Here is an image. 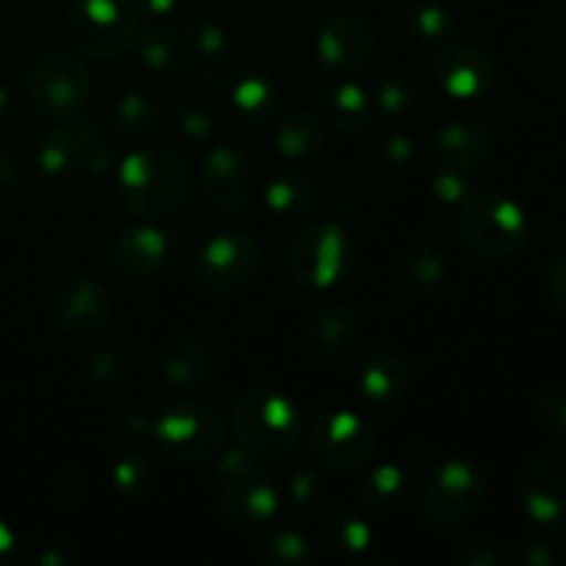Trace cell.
<instances>
[{"instance_id":"e575fe53","label":"cell","mask_w":566,"mask_h":566,"mask_svg":"<svg viewBox=\"0 0 566 566\" xmlns=\"http://www.w3.org/2000/svg\"><path fill=\"white\" fill-rule=\"evenodd\" d=\"M158 484V470L149 459L138 457H125L116 462L114 468V486L122 492L125 497H144L155 490Z\"/></svg>"},{"instance_id":"6da1fadb","label":"cell","mask_w":566,"mask_h":566,"mask_svg":"<svg viewBox=\"0 0 566 566\" xmlns=\"http://www.w3.org/2000/svg\"><path fill=\"white\" fill-rule=\"evenodd\" d=\"M188 166L166 147H144L127 155L119 169V197L142 219H164L188 197Z\"/></svg>"},{"instance_id":"b9f144b4","label":"cell","mask_w":566,"mask_h":566,"mask_svg":"<svg viewBox=\"0 0 566 566\" xmlns=\"http://www.w3.org/2000/svg\"><path fill=\"white\" fill-rule=\"evenodd\" d=\"M451 562L459 566H495L501 562V556H497L492 542L470 539V542H462V545L451 553Z\"/></svg>"},{"instance_id":"d4e9b609","label":"cell","mask_w":566,"mask_h":566,"mask_svg":"<svg viewBox=\"0 0 566 566\" xmlns=\"http://www.w3.org/2000/svg\"><path fill=\"white\" fill-rule=\"evenodd\" d=\"M276 149L291 160L315 158L326 147V125L310 111H291L282 116L274 133Z\"/></svg>"},{"instance_id":"277c9868","label":"cell","mask_w":566,"mask_h":566,"mask_svg":"<svg viewBox=\"0 0 566 566\" xmlns=\"http://www.w3.org/2000/svg\"><path fill=\"white\" fill-rule=\"evenodd\" d=\"M486 475L470 459H448L426 475L418 495L420 517L434 528H457L484 509Z\"/></svg>"},{"instance_id":"8fae6325","label":"cell","mask_w":566,"mask_h":566,"mask_svg":"<svg viewBox=\"0 0 566 566\" xmlns=\"http://www.w3.org/2000/svg\"><path fill=\"white\" fill-rule=\"evenodd\" d=\"M36 164L44 175H99L108 169V147L92 119L59 122L36 144Z\"/></svg>"},{"instance_id":"52a82bcc","label":"cell","mask_w":566,"mask_h":566,"mask_svg":"<svg viewBox=\"0 0 566 566\" xmlns=\"http://www.w3.org/2000/svg\"><path fill=\"white\" fill-rule=\"evenodd\" d=\"M354 269V241L335 221H315L293 238L287 249V271L304 287L337 285Z\"/></svg>"},{"instance_id":"9a60e30c","label":"cell","mask_w":566,"mask_h":566,"mask_svg":"<svg viewBox=\"0 0 566 566\" xmlns=\"http://www.w3.org/2000/svg\"><path fill=\"white\" fill-rule=\"evenodd\" d=\"M517 490L534 523L566 528V457H534L520 468Z\"/></svg>"},{"instance_id":"bcb514c9","label":"cell","mask_w":566,"mask_h":566,"mask_svg":"<svg viewBox=\"0 0 566 566\" xmlns=\"http://www.w3.org/2000/svg\"><path fill=\"white\" fill-rule=\"evenodd\" d=\"M547 291H551L553 304L566 313V252L558 254L547 271Z\"/></svg>"},{"instance_id":"7dc6e473","label":"cell","mask_w":566,"mask_h":566,"mask_svg":"<svg viewBox=\"0 0 566 566\" xmlns=\"http://www.w3.org/2000/svg\"><path fill=\"white\" fill-rule=\"evenodd\" d=\"M357 208H359V199L354 188L337 186L335 191H332V210H335L337 216H352Z\"/></svg>"},{"instance_id":"d6986e66","label":"cell","mask_w":566,"mask_h":566,"mask_svg":"<svg viewBox=\"0 0 566 566\" xmlns=\"http://www.w3.org/2000/svg\"><path fill=\"white\" fill-rule=\"evenodd\" d=\"M492 133L481 122L457 119L448 122L434 136V155L440 166L462 175L484 169L486 160L492 158Z\"/></svg>"},{"instance_id":"4fadbf2b","label":"cell","mask_w":566,"mask_h":566,"mask_svg":"<svg viewBox=\"0 0 566 566\" xmlns=\"http://www.w3.org/2000/svg\"><path fill=\"white\" fill-rule=\"evenodd\" d=\"M199 191L221 213H243L254 193V169L241 149L221 144L199 166Z\"/></svg>"},{"instance_id":"60d3db41","label":"cell","mask_w":566,"mask_h":566,"mask_svg":"<svg viewBox=\"0 0 566 566\" xmlns=\"http://www.w3.org/2000/svg\"><path fill=\"white\" fill-rule=\"evenodd\" d=\"M431 191H434V197L442 199L446 205H459L470 191L468 175L442 166V169L434 175V180H431Z\"/></svg>"},{"instance_id":"ee69618b","label":"cell","mask_w":566,"mask_h":566,"mask_svg":"<svg viewBox=\"0 0 566 566\" xmlns=\"http://www.w3.org/2000/svg\"><path fill=\"white\" fill-rule=\"evenodd\" d=\"M509 558L520 566H551L553 562H556V553L551 551V545H547V542L531 539V542H520Z\"/></svg>"},{"instance_id":"4dcf8cb0","label":"cell","mask_w":566,"mask_h":566,"mask_svg":"<svg viewBox=\"0 0 566 566\" xmlns=\"http://www.w3.org/2000/svg\"><path fill=\"white\" fill-rule=\"evenodd\" d=\"M254 558L269 566H298L313 562V545L304 539L302 534L291 528L274 531V534L265 536L263 542H258V551Z\"/></svg>"},{"instance_id":"ab89813d","label":"cell","mask_w":566,"mask_h":566,"mask_svg":"<svg viewBox=\"0 0 566 566\" xmlns=\"http://www.w3.org/2000/svg\"><path fill=\"white\" fill-rule=\"evenodd\" d=\"M374 149L381 160H387V164L392 166H401L407 164V160H412L415 142L403 130H390V127H387V130H381L379 136H376Z\"/></svg>"},{"instance_id":"ffe728a7","label":"cell","mask_w":566,"mask_h":566,"mask_svg":"<svg viewBox=\"0 0 566 566\" xmlns=\"http://www.w3.org/2000/svg\"><path fill=\"white\" fill-rule=\"evenodd\" d=\"M169 254V238L155 227H130L114 241V263L130 280H149L158 274Z\"/></svg>"},{"instance_id":"4316f807","label":"cell","mask_w":566,"mask_h":566,"mask_svg":"<svg viewBox=\"0 0 566 566\" xmlns=\"http://www.w3.org/2000/svg\"><path fill=\"white\" fill-rule=\"evenodd\" d=\"M357 497L376 514H390L407 497V475L398 464H376L357 484Z\"/></svg>"},{"instance_id":"f546056e","label":"cell","mask_w":566,"mask_h":566,"mask_svg":"<svg viewBox=\"0 0 566 566\" xmlns=\"http://www.w3.org/2000/svg\"><path fill=\"white\" fill-rule=\"evenodd\" d=\"M111 125L122 136L144 138L160 127V105L142 92L122 94L111 111Z\"/></svg>"},{"instance_id":"d590c367","label":"cell","mask_w":566,"mask_h":566,"mask_svg":"<svg viewBox=\"0 0 566 566\" xmlns=\"http://www.w3.org/2000/svg\"><path fill=\"white\" fill-rule=\"evenodd\" d=\"M420 94H423V88H420L418 77L409 75V72H396V75L381 81L376 103L385 114H407V111L418 108Z\"/></svg>"},{"instance_id":"9c48e42d","label":"cell","mask_w":566,"mask_h":566,"mask_svg":"<svg viewBox=\"0 0 566 566\" xmlns=\"http://www.w3.org/2000/svg\"><path fill=\"white\" fill-rule=\"evenodd\" d=\"M164 451L180 464H208L224 451V423L210 403L182 401L155 423Z\"/></svg>"},{"instance_id":"7bdbcfd3","label":"cell","mask_w":566,"mask_h":566,"mask_svg":"<svg viewBox=\"0 0 566 566\" xmlns=\"http://www.w3.org/2000/svg\"><path fill=\"white\" fill-rule=\"evenodd\" d=\"M133 22H160L175 11L177 0H122Z\"/></svg>"},{"instance_id":"83f0119b","label":"cell","mask_w":566,"mask_h":566,"mask_svg":"<svg viewBox=\"0 0 566 566\" xmlns=\"http://www.w3.org/2000/svg\"><path fill=\"white\" fill-rule=\"evenodd\" d=\"M230 99L249 122L269 119L280 103V88L265 72L247 70L230 83Z\"/></svg>"},{"instance_id":"f1b7e54d","label":"cell","mask_w":566,"mask_h":566,"mask_svg":"<svg viewBox=\"0 0 566 566\" xmlns=\"http://www.w3.org/2000/svg\"><path fill=\"white\" fill-rule=\"evenodd\" d=\"M326 119L332 122L340 130H363L365 125L374 116V103H370V94L365 92L357 83H337L335 88H329L326 94Z\"/></svg>"},{"instance_id":"ba28073f","label":"cell","mask_w":566,"mask_h":566,"mask_svg":"<svg viewBox=\"0 0 566 566\" xmlns=\"http://www.w3.org/2000/svg\"><path fill=\"white\" fill-rule=\"evenodd\" d=\"M25 92L33 108L48 119L64 122L81 114L92 97V77L83 61L72 53H44L28 66Z\"/></svg>"},{"instance_id":"1f68e13d","label":"cell","mask_w":566,"mask_h":566,"mask_svg":"<svg viewBox=\"0 0 566 566\" xmlns=\"http://www.w3.org/2000/svg\"><path fill=\"white\" fill-rule=\"evenodd\" d=\"M324 542L332 553H340V556H357V553L368 551L370 542H374V531L357 514L340 512L335 517H329L324 528Z\"/></svg>"},{"instance_id":"cb8c5ba5","label":"cell","mask_w":566,"mask_h":566,"mask_svg":"<svg viewBox=\"0 0 566 566\" xmlns=\"http://www.w3.org/2000/svg\"><path fill=\"white\" fill-rule=\"evenodd\" d=\"M357 313L348 304H324L307 321V340L321 354H343L357 343Z\"/></svg>"},{"instance_id":"681fc988","label":"cell","mask_w":566,"mask_h":566,"mask_svg":"<svg viewBox=\"0 0 566 566\" xmlns=\"http://www.w3.org/2000/svg\"><path fill=\"white\" fill-rule=\"evenodd\" d=\"M14 182H17L14 164H11V160L6 158V155H0V193L9 191V188L14 186Z\"/></svg>"},{"instance_id":"74e56055","label":"cell","mask_w":566,"mask_h":566,"mask_svg":"<svg viewBox=\"0 0 566 566\" xmlns=\"http://www.w3.org/2000/svg\"><path fill=\"white\" fill-rule=\"evenodd\" d=\"M534 418L547 434L566 437V387H547L534 398Z\"/></svg>"},{"instance_id":"7a4b0ae2","label":"cell","mask_w":566,"mask_h":566,"mask_svg":"<svg viewBox=\"0 0 566 566\" xmlns=\"http://www.w3.org/2000/svg\"><path fill=\"white\" fill-rule=\"evenodd\" d=\"M232 431L249 457L282 459L302 440V412L285 392L258 387L232 407Z\"/></svg>"},{"instance_id":"44dd1931","label":"cell","mask_w":566,"mask_h":566,"mask_svg":"<svg viewBox=\"0 0 566 566\" xmlns=\"http://www.w3.org/2000/svg\"><path fill=\"white\" fill-rule=\"evenodd\" d=\"M409 385H412V370H409L407 359L390 352L370 357L359 376V390H363L365 401L376 403V407L398 403L409 392Z\"/></svg>"},{"instance_id":"7402d4cb","label":"cell","mask_w":566,"mask_h":566,"mask_svg":"<svg viewBox=\"0 0 566 566\" xmlns=\"http://www.w3.org/2000/svg\"><path fill=\"white\" fill-rule=\"evenodd\" d=\"M448 274L446 252L429 238H418L401 252L396 263V280L407 293H429L442 285Z\"/></svg>"},{"instance_id":"c3c4849f","label":"cell","mask_w":566,"mask_h":566,"mask_svg":"<svg viewBox=\"0 0 566 566\" xmlns=\"http://www.w3.org/2000/svg\"><path fill=\"white\" fill-rule=\"evenodd\" d=\"M14 551H17L14 534H11V528H6V525L0 523V564L9 562V558L14 556Z\"/></svg>"},{"instance_id":"30bf717a","label":"cell","mask_w":566,"mask_h":566,"mask_svg":"<svg viewBox=\"0 0 566 566\" xmlns=\"http://www.w3.org/2000/svg\"><path fill=\"white\" fill-rule=\"evenodd\" d=\"M379 446V431L354 412L321 415L307 437V451L313 462L332 473H352V470L365 468L376 459Z\"/></svg>"},{"instance_id":"3957f363","label":"cell","mask_w":566,"mask_h":566,"mask_svg":"<svg viewBox=\"0 0 566 566\" xmlns=\"http://www.w3.org/2000/svg\"><path fill=\"white\" fill-rule=\"evenodd\" d=\"M459 230L475 254L490 260H509L528 247L531 224L514 199L497 191H473L459 202Z\"/></svg>"},{"instance_id":"5bb4252c","label":"cell","mask_w":566,"mask_h":566,"mask_svg":"<svg viewBox=\"0 0 566 566\" xmlns=\"http://www.w3.org/2000/svg\"><path fill=\"white\" fill-rule=\"evenodd\" d=\"M260 265V247L247 232H221L199 252L193 274L213 291H238L254 276Z\"/></svg>"},{"instance_id":"8992f818","label":"cell","mask_w":566,"mask_h":566,"mask_svg":"<svg viewBox=\"0 0 566 566\" xmlns=\"http://www.w3.org/2000/svg\"><path fill=\"white\" fill-rule=\"evenodd\" d=\"M64 33L77 55L116 61L133 48L136 22L119 0H72L64 11Z\"/></svg>"},{"instance_id":"603a6c76","label":"cell","mask_w":566,"mask_h":566,"mask_svg":"<svg viewBox=\"0 0 566 566\" xmlns=\"http://www.w3.org/2000/svg\"><path fill=\"white\" fill-rule=\"evenodd\" d=\"M213 352L202 337L180 335L160 352V374L175 387H193L208 376Z\"/></svg>"},{"instance_id":"2e32d148","label":"cell","mask_w":566,"mask_h":566,"mask_svg":"<svg viewBox=\"0 0 566 566\" xmlns=\"http://www.w3.org/2000/svg\"><path fill=\"white\" fill-rule=\"evenodd\" d=\"M431 75L457 99H473L490 92L497 81V64L475 44H451L437 53Z\"/></svg>"},{"instance_id":"8d00e7d4","label":"cell","mask_w":566,"mask_h":566,"mask_svg":"<svg viewBox=\"0 0 566 566\" xmlns=\"http://www.w3.org/2000/svg\"><path fill=\"white\" fill-rule=\"evenodd\" d=\"M191 55L205 66V72L213 70L227 55V33L216 22H199L186 33Z\"/></svg>"},{"instance_id":"e0dca14e","label":"cell","mask_w":566,"mask_h":566,"mask_svg":"<svg viewBox=\"0 0 566 566\" xmlns=\"http://www.w3.org/2000/svg\"><path fill=\"white\" fill-rule=\"evenodd\" d=\"M376 50L374 31L365 20L352 14H337L321 28L318 55L329 70L335 72H359L370 64Z\"/></svg>"},{"instance_id":"ac0fdd59","label":"cell","mask_w":566,"mask_h":566,"mask_svg":"<svg viewBox=\"0 0 566 566\" xmlns=\"http://www.w3.org/2000/svg\"><path fill=\"white\" fill-rule=\"evenodd\" d=\"M133 48L142 64L160 77H186L193 70L186 33L164 22H136Z\"/></svg>"},{"instance_id":"f35d334b","label":"cell","mask_w":566,"mask_h":566,"mask_svg":"<svg viewBox=\"0 0 566 566\" xmlns=\"http://www.w3.org/2000/svg\"><path fill=\"white\" fill-rule=\"evenodd\" d=\"M88 374L94 381L105 387H116L127 379L130 368H127L125 354L116 352V348H99L92 359H88Z\"/></svg>"},{"instance_id":"5b68a950","label":"cell","mask_w":566,"mask_h":566,"mask_svg":"<svg viewBox=\"0 0 566 566\" xmlns=\"http://www.w3.org/2000/svg\"><path fill=\"white\" fill-rule=\"evenodd\" d=\"M219 509L238 528H254L269 523L280 509V490L260 459L247 451H232L221 459Z\"/></svg>"},{"instance_id":"f6af8a7d","label":"cell","mask_w":566,"mask_h":566,"mask_svg":"<svg viewBox=\"0 0 566 566\" xmlns=\"http://www.w3.org/2000/svg\"><path fill=\"white\" fill-rule=\"evenodd\" d=\"M287 495H291V501L296 503L298 509H313V506H318L321 481L315 479L313 473H298V475H293L291 486H287Z\"/></svg>"},{"instance_id":"836d02e7","label":"cell","mask_w":566,"mask_h":566,"mask_svg":"<svg viewBox=\"0 0 566 566\" xmlns=\"http://www.w3.org/2000/svg\"><path fill=\"white\" fill-rule=\"evenodd\" d=\"M407 25H409V31H412L415 36L420 39V42L442 44V42H448V39H451L457 22H453V14L446 9V6L418 3V6H412V9H409Z\"/></svg>"},{"instance_id":"d6a6232c","label":"cell","mask_w":566,"mask_h":566,"mask_svg":"<svg viewBox=\"0 0 566 566\" xmlns=\"http://www.w3.org/2000/svg\"><path fill=\"white\" fill-rule=\"evenodd\" d=\"M171 116H175L180 133H186L188 138H210L221 127L219 111L208 99L193 97V94L177 97L171 103Z\"/></svg>"},{"instance_id":"484cf974","label":"cell","mask_w":566,"mask_h":566,"mask_svg":"<svg viewBox=\"0 0 566 566\" xmlns=\"http://www.w3.org/2000/svg\"><path fill=\"white\" fill-rule=\"evenodd\" d=\"M265 208L282 219H298L315 208V186L298 171H280L263 188Z\"/></svg>"},{"instance_id":"7c38bea8","label":"cell","mask_w":566,"mask_h":566,"mask_svg":"<svg viewBox=\"0 0 566 566\" xmlns=\"http://www.w3.org/2000/svg\"><path fill=\"white\" fill-rule=\"evenodd\" d=\"M55 326L75 340H92L103 335L114 315L111 293L97 276H70L55 296Z\"/></svg>"}]
</instances>
